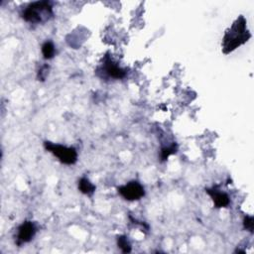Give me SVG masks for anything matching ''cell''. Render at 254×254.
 I'll list each match as a JSON object with an SVG mask.
<instances>
[{
  "instance_id": "obj_1",
  "label": "cell",
  "mask_w": 254,
  "mask_h": 254,
  "mask_svg": "<svg viewBox=\"0 0 254 254\" xmlns=\"http://www.w3.org/2000/svg\"><path fill=\"white\" fill-rule=\"evenodd\" d=\"M251 37V34L246 28V20L241 15L225 32L222 39V52L229 54L239 46L246 43Z\"/></svg>"
},
{
  "instance_id": "obj_2",
  "label": "cell",
  "mask_w": 254,
  "mask_h": 254,
  "mask_svg": "<svg viewBox=\"0 0 254 254\" xmlns=\"http://www.w3.org/2000/svg\"><path fill=\"white\" fill-rule=\"evenodd\" d=\"M53 6L50 1H36L30 3L22 12V18L29 23L41 24L53 17Z\"/></svg>"
},
{
  "instance_id": "obj_3",
  "label": "cell",
  "mask_w": 254,
  "mask_h": 254,
  "mask_svg": "<svg viewBox=\"0 0 254 254\" xmlns=\"http://www.w3.org/2000/svg\"><path fill=\"white\" fill-rule=\"evenodd\" d=\"M44 147L64 165H73L77 161V152L73 147H66L50 141H45Z\"/></svg>"
},
{
  "instance_id": "obj_4",
  "label": "cell",
  "mask_w": 254,
  "mask_h": 254,
  "mask_svg": "<svg viewBox=\"0 0 254 254\" xmlns=\"http://www.w3.org/2000/svg\"><path fill=\"white\" fill-rule=\"evenodd\" d=\"M117 190L122 197L130 201L138 200L145 195L144 187L137 181H131L124 186H120Z\"/></svg>"
},
{
  "instance_id": "obj_5",
  "label": "cell",
  "mask_w": 254,
  "mask_h": 254,
  "mask_svg": "<svg viewBox=\"0 0 254 254\" xmlns=\"http://www.w3.org/2000/svg\"><path fill=\"white\" fill-rule=\"evenodd\" d=\"M102 72L106 74L108 77L114 79H122L126 76L127 72L124 68L120 67L116 63H114L109 56H105L103 59L102 66L100 67Z\"/></svg>"
},
{
  "instance_id": "obj_6",
  "label": "cell",
  "mask_w": 254,
  "mask_h": 254,
  "mask_svg": "<svg viewBox=\"0 0 254 254\" xmlns=\"http://www.w3.org/2000/svg\"><path fill=\"white\" fill-rule=\"evenodd\" d=\"M37 232V226L32 221H24L19 227L16 237V243L17 245H22L24 243H27L33 239Z\"/></svg>"
},
{
  "instance_id": "obj_7",
  "label": "cell",
  "mask_w": 254,
  "mask_h": 254,
  "mask_svg": "<svg viewBox=\"0 0 254 254\" xmlns=\"http://www.w3.org/2000/svg\"><path fill=\"white\" fill-rule=\"evenodd\" d=\"M205 192L211 197L213 204L215 207L220 208V207H226L229 205L230 203V197L227 193H225L224 191L219 190L216 188H212V189H206Z\"/></svg>"
},
{
  "instance_id": "obj_8",
  "label": "cell",
  "mask_w": 254,
  "mask_h": 254,
  "mask_svg": "<svg viewBox=\"0 0 254 254\" xmlns=\"http://www.w3.org/2000/svg\"><path fill=\"white\" fill-rule=\"evenodd\" d=\"M95 186L86 178H81L78 181V190L83 194L91 195L95 191Z\"/></svg>"
},
{
  "instance_id": "obj_9",
  "label": "cell",
  "mask_w": 254,
  "mask_h": 254,
  "mask_svg": "<svg viewBox=\"0 0 254 254\" xmlns=\"http://www.w3.org/2000/svg\"><path fill=\"white\" fill-rule=\"evenodd\" d=\"M42 54L45 60H51L54 58L56 54V48L53 42L51 41H46L42 45Z\"/></svg>"
},
{
  "instance_id": "obj_10",
  "label": "cell",
  "mask_w": 254,
  "mask_h": 254,
  "mask_svg": "<svg viewBox=\"0 0 254 254\" xmlns=\"http://www.w3.org/2000/svg\"><path fill=\"white\" fill-rule=\"evenodd\" d=\"M117 245L124 253H129L131 251V244L128 241L127 237L124 235H120L117 237Z\"/></svg>"
},
{
  "instance_id": "obj_11",
  "label": "cell",
  "mask_w": 254,
  "mask_h": 254,
  "mask_svg": "<svg viewBox=\"0 0 254 254\" xmlns=\"http://www.w3.org/2000/svg\"><path fill=\"white\" fill-rule=\"evenodd\" d=\"M177 152V144H172L171 146L168 147H164L161 150V159L162 161H166L170 155L175 154Z\"/></svg>"
},
{
  "instance_id": "obj_12",
  "label": "cell",
  "mask_w": 254,
  "mask_h": 254,
  "mask_svg": "<svg viewBox=\"0 0 254 254\" xmlns=\"http://www.w3.org/2000/svg\"><path fill=\"white\" fill-rule=\"evenodd\" d=\"M253 217L252 216H246L244 218V221H243V224H244V228L246 230H249L250 232H253Z\"/></svg>"
},
{
  "instance_id": "obj_13",
  "label": "cell",
  "mask_w": 254,
  "mask_h": 254,
  "mask_svg": "<svg viewBox=\"0 0 254 254\" xmlns=\"http://www.w3.org/2000/svg\"><path fill=\"white\" fill-rule=\"evenodd\" d=\"M48 69H49V66L47 64L43 65L42 68L39 70V74H38V78H40L41 80H44L48 74ZM39 79V80H40Z\"/></svg>"
}]
</instances>
